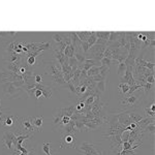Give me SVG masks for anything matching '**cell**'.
Listing matches in <instances>:
<instances>
[{"instance_id": "d6a6232c", "label": "cell", "mask_w": 155, "mask_h": 155, "mask_svg": "<svg viewBox=\"0 0 155 155\" xmlns=\"http://www.w3.org/2000/svg\"><path fill=\"white\" fill-rule=\"evenodd\" d=\"M27 155H36V152H35V150H30V151H28V154Z\"/></svg>"}, {"instance_id": "e0dca14e", "label": "cell", "mask_w": 155, "mask_h": 155, "mask_svg": "<svg viewBox=\"0 0 155 155\" xmlns=\"http://www.w3.org/2000/svg\"><path fill=\"white\" fill-rule=\"evenodd\" d=\"M74 45L72 44H69L68 46L66 47L65 50H64V55L67 57V58H72L74 57Z\"/></svg>"}, {"instance_id": "4fadbf2b", "label": "cell", "mask_w": 155, "mask_h": 155, "mask_svg": "<svg viewBox=\"0 0 155 155\" xmlns=\"http://www.w3.org/2000/svg\"><path fill=\"white\" fill-rule=\"evenodd\" d=\"M93 66H101V61H97V60H94L91 58H86L83 65H82L83 69H85L86 71H89V69Z\"/></svg>"}, {"instance_id": "52a82bcc", "label": "cell", "mask_w": 155, "mask_h": 155, "mask_svg": "<svg viewBox=\"0 0 155 155\" xmlns=\"http://www.w3.org/2000/svg\"><path fill=\"white\" fill-rule=\"evenodd\" d=\"M79 153L82 155H101V152L96 148L95 145L89 143H84L82 145Z\"/></svg>"}, {"instance_id": "5bb4252c", "label": "cell", "mask_w": 155, "mask_h": 155, "mask_svg": "<svg viewBox=\"0 0 155 155\" xmlns=\"http://www.w3.org/2000/svg\"><path fill=\"white\" fill-rule=\"evenodd\" d=\"M68 35H69V38H71V44L74 45V50H82L81 49L82 41H80V38L78 37L76 32H68Z\"/></svg>"}, {"instance_id": "30bf717a", "label": "cell", "mask_w": 155, "mask_h": 155, "mask_svg": "<svg viewBox=\"0 0 155 155\" xmlns=\"http://www.w3.org/2000/svg\"><path fill=\"white\" fill-rule=\"evenodd\" d=\"M134 66H142L145 68H148L150 71H154L155 64L153 62H150L148 60H145L142 56H137L134 61Z\"/></svg>"}, {"instance_id": "ffe728a7", "label": "cell", "mask_w": 155, "mask_h": 155, "mask_svg": "<svg viewBox=\"0 0 155 155\" xmlns=\"http://www.w3.org/2000/svg\"><path fill=\"white\" fill-rule=\"evenodd\" d=\"M78 37L80 38V41H85L88 39V37L91 35L92 31H83V32H76Z\"/></svg>"}, {"instance_id": "836d02e7", "label": "cell", "mask_w": 155, "mask_h": 155, "mask_svg": "<svg viewBox=\"0 0 155 155\" xmlns=\"http://www.w3.org/2000/svg\"><path fill=\"white\" fill-rule=\"evenodd\" d=\"M0 106H1V99H0Z\"/></svg>"}, {"instance_id": "5b68a950", "label": "cell", "mask_w": 155, "mask_h": 155, "mask_svg": "<svg viewBox=\"0 0 155 155\" xmlns=\"http://www.w3.org/2000/svg\"><path fill=\"white\" fill-rule=\"evenodd\" d=\"M2 143L3 147L6 150H12V147L16 148L17 145V134L12 131H5L3 134V139H2Z\"/></svg>"}, {"instance_id": "4316f807", "label": "cell", "mask_w": 155, "mask_h": 155, "mask_svg": "<svg viewBox=\"0 0 155 155\" xmlns=\"http://www.w3.org/2000/svg\"><path fill=\"white\" fill-rule=\"evenodd\" d=\"M152 88H153V85H152V84L144 83V84H143V89H142V90H144L145 93H149V92L152 90Z\"/></svg>"}, {"instance_id": "83f0119b", "label": "cell", "mask_w": 155, "mask_h": 155, "mask_svg": "<svg viewBox=\"0 0 155 155\" xmlns=\"http://www.w3.org/2000/svg\"><path fill=\"white\" fill-rule=\"evenodd\" d=\"M51 143H45V144H42V150L45 151V153L46 154H50L51 153Z\"/></svg>"}, {"instance_id": "ac0fdd59", "label": "cell", "mask_w": 155, "mask_h": 155, "mask_svg": "<svg viewBox=\"0 0 155 155\" xmlns=\"http://www.w3.org/2000/svg\"><path fill=\"white\" fill-rule=\"evenodd\" d=\"M154 102L150 107H145V117H150V118H154Z\"/></svg>"}, {"instance_id": "7a4b0ae2", "label": "cell", "mask_w": 155, "mask_h": 155, "mask_svg": "<svg viewBox=\"0 0 155 155\" xmlns=\"http://www.w3.org/2000/svg\"><path fill=\"white\" fill-rule=\"evenodd\" d=\"M0 126L5 129H9V130L17 129V127L20 126L19 117L16 115H9V116L8 115H6V116L2 115L0 118Z\"/></svg>"}, {"instance_id": "9a60e30c", "label": "cell", "mask_w": 155, "mask_h": 155, "mask_svg": "<svg viewBox=\"0 0 155 155\" xmlns=\"http://www.w3.org/2000/svg\"><path fill=\"white\" fill-rule=\"evenodd\" d=\"M60 114L67 117H71H71L76 114V106H69L67 107H63V109L60 110Z\"/></svg>"}, {"instance_id": "8fae6325", "label": "cell", "mask_w": 155, "mask_h": 155, "mask_svg": "<svg viewBox=\"0 0 155 155\" xmlns=\"http://www.w3.org/2000/svg\"><path fill=\"white\" fill-rule=\"evenodd\" d=\"M6 56H5V61L9 63H14V62L20 61L23 59V56L20 54H17L16 52H7L6 51Z\"/></svg>"}, {"instance_id": "6da1fadb", "label": "cell", "mask_w": 155, "mask_h": 155, "mask_svg": "<svg viewBox=\"0 0 155 155\" xmlns=\"http://www.w3.org/2000/svg\"><path fill=\"white\" fill-rule=\"evenodd\" d=\"M47 74L51 78V80L56 83L59 86L64 87L66 85L65 81L62 76V71H61V65L59 62H57L56 60H52L47 64Z\"/></svg>"}, {"instance_id": "2e32d148", "label": "cell", "mask_w": 155, "mask_h": 155, "mask_svg": "<svg viewBox=\"0 0 155 155\" xmlns=\"http://www.w3.org/2000/svg\"><path fill=\"white\" fill-rule=\"evenodd\" d=\"M106 87H107V79L106 80H102V81H101V82H97L96 86H95V92L101 94L102 92H104V90H106Z\"/></svg>"}, {"instance_id": "d6986e66", "label": "cell", "mask_w": 155, "mask_h": 155, "mask_svg": "<svg viewBox=\"0 0 155 155\" xmlns=\"http://www.w3.org/2000/svg\"><path fill=\"white\" fill-rule=\"evenodd\" d=\"M95 35L97 37V39L104 41L107 44V41H109V37H110V32H95Z\"/></svg>"}, {"instance_id": "277c9868", "label": "cell", "mask_w": 155, "mask_h": 155, "mask_svg": "<svg viewBox=\"0 0 155 155\" xmlns=\"http://www.w3.org/2000/svg\"><path fill=\"white\" fill-rule=\"evenodd\" d=\"M76 142H77V137L74 132H62L61 148H66V147L74 148L76 147Z\"/></svg>"}, {"instance_id": "9c48e42d", "label": "cell", "mask_w": 155, "mask_h": 155, "mask_svg": "<svg viewBox=\"0 0 155 155\" xmlns=\"http://www.w3.org/2000/svg\"><path fill=\"white\" fill-rule=\"evenodd\" d=\"M19 129H20V131L21 130H27L29 132L35 131V128H34L33 125L31 124V121H30V117H26V118L20 119Z\"/></svg>"}, {"instance_id": "603a6c76", "label": "cell", "mask_w": 155, "mask_h": 155, "mask_svg": "<svg viewBox=\"0 0 155 155\" xmlns=\"http://www.w3.org/2000/svg\"><path fill=\"white\" fill-rule=\"evenodd\" d=\"M96 41H97V37L95 35V32H92L91 35L88 37V39H87L86 41H87V44H88V46L91 48L92 46H94V45H95Z\"/></svg>"}, {"instance_id": "1f68e13d", "label": "cell", "mask_w": 155, "mask_h": 155, "mask_svg": "<svg viewBox=\"0 0 155 155\" xmlns=\"http://www.w3.org/2000/svg\"><path fill=\"white\" fill-rule=\"evenodd\" d=\"M34 96L36 97V99H39V98H41V97L42 96V92H41V90L36 89L35 91H34Z\"/></svg>"}, {"instance_id": "8992f818", "label": "cell", "mask_w": 155, "mask_h": 155, "mask_svg": "<svg viewBox=\"0 0 155 155\" xmlns=\"http://www.w3.org/2000/svg\"><path fill=\"white\" fill-rule=\"evenodd\" d=\"M139 95H140V92L137 91V93H132V94H129V95L123 96L121 101H120L122 107H134L140 101Z\"/></svg>"}, {"instance_id": "d4e9b609", "label": "cell", "mask_w": 155, "mask_h": 155, "mask_svg": "<svg viewBox=\"0 0 155 155\" xmlns=\"http://www.w3.org/2000/svg\"><path fill=\"white\" fill-rule=\"evenodd\" d=\"M126 67L127 66L124 62H119L118 63V76H120V77L123 76V74L126 71Z\"/></svg>"}, {"instance_id": "f546056e", "label": "cell", "mask_w": 155, "mask_h": 155, "mask_svg": "<svg viewBox=\"0 0 155 155\" xmlns=\"http://www.w3.org/2000/svg\"><path fill=\"white\" fill-rule=\"evenodd\" d=\"M154 74H152V76H149L146 78V81H145V83H149V84H152L154 85Z\"/></svg>"}, {"instance_id": "44dd1931", "label": "cell", "mask_w": 155, "mask_h": 155, "mask_svg": "<svg viewBox=\"0 0 155 155\" xmlns=\"http://www.w3.org/2000/svg\"><path fill=\"white\" fill-rule=\"evenodd\" d=\"M129 90V86L125 83H120L119 84V92L121 93L122 96H125Z\"/></svg>"}, {"instance_id": "484cf974", "label": "cell", "mask_w": 155, "mask_h": 155, "mask_svg": "<svg viewBox=\"0 0 155 155\" xmlns=\"http://www.w3.org/2000/svg\"><path fill=\"white\" fill-rule=\"evenodd\" d=\"M35 61H36V58L33 56H28L26 59V63L28 64L29 66H33L35 64Z\"/></svg>"}, {"instance_id": "4dcf8cb0", "label": "cell", "mask_w": 155, "mask_h": 155, "mask_svg": "<svg viewBox=\"0 0 155 155\" xmlns=\"http://www.w3.org/2000/svg\"><path fill=\"white\" fill-rule=\"evenodd\" d=\"M41 82H42V77L39 76V74H35L34 76V83L41 84Z\"/></svg>"}, {"instance_id": "7c38bea8", "label": "cell", "mask_w": 155, "mask_h": 155, "mask_svg": "<svg viewBox=\"0 0 155 155\" xmlns=\"http://www.w3.org/2000/svg\"><path fill=\"white\" fill-rule=\"evenodd\" d=\"M30 121L31 124L33 125V127L35 128V130L38 132L41 131V127H42V121H44V117L38 116V117H30Z\"/></svg>"}, {"instance_id": "e575fe53", "label": "cell", "mask_w": 155, "mask_h": 155, "mask_svg": "<svg viewBox=\"0 0 155 155\" xmlns=\"http://www.w3.org/2000/svg\"><path fill=\"white\" fill-rule=\"evenodd\" d=\"M47 155H52V154H51V153H50V154H47Z\"/></svg>"}, {"instance_id": "7402d4cb", "label": "cell", "mask_w": 155, "mask_h": 155, "mask_svg": "<svg viewBox=\"0 0 155 155\" xmlns=\"http://www.w3.org/2000/svg\"><path fill=\"white\" fill-rule=\"evenodd\" d=\"M121 35V32H110V37H109V41H107V44H111V42L116 41L117 39L119 38V36Z\"/></svg>"}, {"instance_id": "3957f363", "label": "cell", "mask_w": 155, "mask_h": 155, "mask_svg": "<svg viewBox=\"0 0 155 155\" xmlns=\"http://www.w3.org/2000/svg\"><path fill=\"white\" fill-rule=\"evenodd\" d=\"M107 48V45H97L95 44L94 46H92L91 48L89 49V51L87 52L86 56L89 55L90 57L88 58H91V59H94V60H97V61H101V60L104 58V50Z\"/></svg>"}, {"instance_id": "ba28073f", "label": "cell", "mask_w": 155, "mask_h": 155, "mask_svg": "<svg viewBox=\"0 0 155 155\" xmlns=\"http://www.w3.org/2000/svg\"><path fill=\"white\" fill-rule=\"evenodd\" d=\"M121 83H125L128 85L129 87L139 84L136 80H134V74H132V67H130V66L126 67V71L124 72V76L121 77Z\"/></svg>"}, {"instance_id": "f1b7e54d", "label": "cell", "mask_w": 155, "mask_h": 155, "mask_svg": "<svg viewBox=\"0 0 155 155\" xmlns=\"http://www.w3.org/2000/svg\"><path fill=\"white\" fill-rule=\"evenodd\" d=\"M85 107V104L83 101H79V102H78V104H76V113H80V112L82 111V110H83Z\"/></svg>"}, {"instance_id": "cb8c5ba5", "label": "cell", "mask_w": 155, "mask_h": 155, "mask_svg": "<svg viewBox=\"0 0 155 155\" xmlns=\"http://www.w3.org/2000/svg\"><path fill=\"white\" fill-rule=\"evenodd\" d=\"M114 62H116V61H114V60H112L110 58H107V57H104V58L101 60V65L110 67V65H111V64H113ZM117 63H118V62H117Z\"/></svg>"}]
</instances>
